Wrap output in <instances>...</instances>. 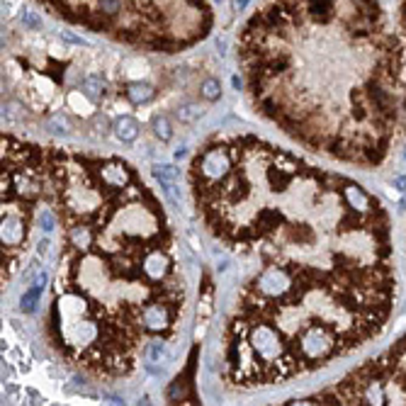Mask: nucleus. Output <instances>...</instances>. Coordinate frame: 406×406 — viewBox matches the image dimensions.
Here are the masks:
<instances>
[{"instance_id": "nucleus-8", "label": "nucleus", "mask_w": 406, "mask_h": 406, "mask_svg": "<svg viewBox=\"0 0 406 406\" xmlns=\"http://www.w3.org/2000/svg\"><path fill=\"white\" fill-rule=\"evenodd\" d=\"M112 129H114V134H117V139L122 141V144H134L141 134V124L136 122L134 117H129V114L119 117L117 122H114Z\"/></svg>"}, {"instance_id": "nucleus-15", "label": "nucleus", "mask_w": 406, "mask_h": 406, "mask_svg": "<svg viewBox=\"0 0 406 406\" xmlns=\"http://www.w3.org/2000/svg\"><path fill=\"white\" fill-rule=\"evenodd\" d=\"M399 190H406V178H396V183H394Z\"/></svg>"}, {"instance_id": "nucleus-13", "label": "nucleus", "mask_w": 406, "mask_h": 406, "mask_svg": "<svg viewBox=\"0 0 406 406\" xmlns=\"http://www.w3.org/2000/svg\"><path fill=\"white\" fill-rule=\"evenodd\" d=\"M154 132H156V136H161L163 141H170V136H173V129H170V122H168V117H154Z\"/></svg>"}, {"instance_id": "nucleus-6", "label": "nucleus", "mask_w": 406, "mask_h": 406, "mask_svg": "<svg viewBox=\"0 0 406 406\" xmlns=\"http://www.w3.org/2000/svg\"><path fill=\"white\" fill-rule=\"evenodd\" d=\"M396 22H399V41H401V122L406 129V0L396 6Z\"/></svg>"}, {"instance_id": "nucleus-9", "label": "nucleus", "mask_w": 406, "mask_h": 406, "mask_svg": "<svg viewBox=\"0 0 406 406\" xmlns=\"http://www.w3.org/2000/svg\"><path fill=\"white\" fill-rule=\"evenodd\" d=\"M105 90H108V83H105L103 76L98 73H90L81 81V93L85 95L90 103H100L105 98Z\"/></svg>"}, {"instance_id": "nucleus-2", "label": "nucleus", "mask_w": 406, "mask_h": 406, "mask_svg": "<svg viewBox=\"0 0 406 406\" xmlns=\"http://www.w3.org/2000/svg\"><path fill=\"white\" fill-rule=\"evenodd\" d=\"M3 178L27 187L57 219L49 345L98 380L134 375L151 343L178 336L187 307V275L159 197L119 156L12 134H3Z\"/></svg>"}, {"instance_id": "nucleus-3", "label": "nucleus", "mask_w": 406, "mask_h": 406, "mask_svg": "<svg viewBox=\"0 0 406 406\" xmlns=\"http://www.w3.org/2000/svg\"><path fill=\"white\" fill-rule=\"evenodd\" d=\"M251 103L307 149L385 163L401 124V41L377 0H263L236 37Z\"/></svg>"}, {"instance_id": "nucleus-14", "label": "nucleus", "mask_w": 406, "mask_h": 406, "mask_svg": "<svg viewBox=\"0 0 406 406\" xmlns=\"http://www.w3.org/2000/svg\"><path fill=\"white\" fill-rule=\"evenodd\" d=\"M202 110L197 108V105H183V108L178 110V117L180 122H195V119H200Z\"/></svg>"}, {"instance_id": "nucleus-11", "label": "nucleus", "mask_w": 406, "mask_h": 406, "mask_svg": "<svg viewBox=\"0 0 406 406\" xmlns=\"http://www.w3.org/2000/svg\"><path fill=\"white\" fill-rule=\"evenodd\" d=\"M47 129L54 134H68V129H71V124H68V117L63 112H57L52 114V117L47 119Z\"/></svg>"}, {"instance_id": "nucleus-1", "label": "nucleus", "mask_w": 406, "mask_h": 406, "mask_svg": "<svg viewBox=\"0 0 406 406\" xmlns=\"http://www.w3.org/2000/svg\"><path fill=\"white\" fill-rule=\"evenodd\" d=\"M202 227L248 270L221 334L232 389L285 385L380 338L396 304L380 197L253 134H219L187 168Z\"/></svg>"}, {"instance_id": "nucleus-7", "label": "nucleus", "mask_w": 406, "mask_h": 406, "mask_svg": "<svg viewBox=\"0 0 406 406\" xmlns=\"http://www.w3.org/2000/svg\"><path fill=\"white\" fill-rule=\"evenodd\" d=\"M44 287H47V273H39L34 283H32L30 287L25 290V294H22V299H20L22 312H25V314L34 312L37 304H39L41 297H44Z\"/></svg>"}, {"instance_id": "nucleus-10", "label": "nucleus", "mask_w": 406, "mask_h": 406, "mask_svg": "<svg viewBox=\"0 0 406 406\" xmlns=\"http://www.w3.org/2000/svg\"><path fill=\"white\" fill-rule=\"evenodd\" d=\"M124 95H127L134 105H144V103H149V100L156 98V90H154V85H149V83L136 81V83H127Z\"/></svg>"}, {"instance_id": "nucleus-12", "label": "nucleus", "mask_w": 406, "mask_h": 406, "mask_svg": "<svg viewBox=\"0 0 406 406\" xmlns=\"http://www.w3.org/2000/svg\"><path fill=\"white\" fill-rule=\"evenodd\" d=\"M221 95V85L216 78H207L205 83H202V98L210 100V103H214V100H219Z\"/></svg>"}, {"instance_id": "nucleus-5", "label": "nucleus", "mask_w": 406, "mask_h": 406, "mask_svg": "<svg viewBox=\"0 0 406 406\" xmlns=\"http://www.w3.org/2000/svg\"><path fill=\"white\" fill-rule=\"evenodd\" d=\"M290 404H406V334L341 382Z\"/></svg>"}, {"instance_id": "nucleus-4", "label": "nucleus", "mask_w": 406, "mask_h": 406, "mask_svg": "<svg viewBox=\"0 0 406 406\" xmlns=\"http://www.w3.org/2000/svg\"><path fill=\"white\" fill-rule=\"evenodd\" d=\"M49 15L139 52L178 54L214 27L210 0H32Z\"/></svg>"}]
</instances>
